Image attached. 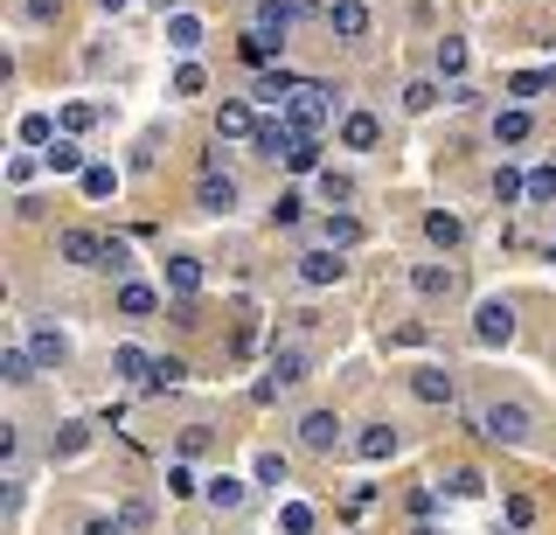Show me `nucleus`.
<instances>
[{"instance_id": "nucleus-1", "label": "nucleus", "mask_w": 556, "mask_h": 535, "mask_svg": "<svg viewBox=\"0 0 556 535\" xmlns=\"http://www.w3.org/2000/svg\"><path fill=\"white\" fill-rule=\"evenodd\" d=\"M334 118H348V84H334V77H306L300 98L286 105V126L306 132V140H327Z\"/></svg>"}, {"instance_id": "nucleus-2", "label": "nucleus", "mask_w": 556, "mask_h": 535, "mask_svg": "<svg viewBox=\"0 0 556 535\" xmlns=\"http://www.w3.org/2000/svg\"><path fill=\"white\" fill-rule=\"evenodd\" d=\"M473 431L486 445H508V453H521V445L535 438V410L521 404V396H486V404L473 410Z\"/></svg>"}, {"instance_id": "nucleus-3", "label": "nucleus", "mask_w": 556, "mask_h": 535, "mask_svg": "<svg viewBox=\"0 0 556 535\" xmlns=\"http://www.w3.org/2000/svg\"><path fill=\"white\" fill-rule=\"evenodd\" d=\"M292 445H300V453H313V459H334L341 445H348V424H341V410H327V404L300 410V418H292Z\"/></svg>"}, {"instance_id": "nucleus-4", "label": "nucleus", "mask_w": 556, "mask_h": 535, "mask_svg": "<svg viewBox=\"0 0 556 535\" xmlns=\"http://www.w3.org/2000/svg\"><path fill=\"white\" fill-rule=\"evenodd\" d=\"M515 334H521V320H515V300L486 292V300L473 306V341H480L486 355H494V348H515Z\"/></svg>"}, {"instance_id": "nucleus-5", "label": "nucleus", "mask_w": 556, "mask_h": 535, "mask_svg": "<svg viewBox=\"0 0 556 535\" xmlns=\"http://www.w3.org/2000/svg\"><path fill=\"white\" fill-rule=\"evenodd\" d=\"M404 285L425 306H445V300H459V265H452V257H417V265L404 271Z\"/></svg>"}, {"instance_id": "nucleus-6", "label": "nucleus", "mask_w": 556, "mask_h": 535, "mask_svg": "<svg viewBox=\"0 0 556 535\" xmlns=\"http://www.w3.org/2000/svg\"><path fill=\"white\" fill-rule=\"evenodd\" d=\"M404 390H410L425 410H452V404H459V375H452L445 361H417V369L404 375Z\"/></svg>"}, {"instance_id": "nucleus-7", "label": "nucleus", "mask_w": 556, "mask_h": 535, "mask_svg": "<svg viewBox=\"0 0 556 535\" xmlns=\"http://www.w3.org/2000/svg\"><path fill=\"white\" fill-rule=\"evenodd\" d=\"M112 314H118V320H132V327H147V320H161V314H167V292L153 285V279H118Z\"/></svg>"}, {"instance_id": "nucleus-8", "label": "nucleus", "mask_w": 556, "mask_h": 535, "mask_svg": "<svg viewBox=\"0 0 556 535\" xmlns=\"http://www.w3.org/2000/svg\"><path fill=\"white\" fill-rule=\"evenodd\" d=\"M237 202H243V188H237L230 167H202L195 175V209L202 216H237Z\"/></svg>"}, {"instance_id": "nucleus-9", "label": "nucleus", "mask_w": 556, "mask_h": 535, "mask_svg": "<svg viewBox=\"0 0 556 535\" xmlns=\"http://www.w3.org/2000/svg\"><path fill=\"white\" fill-rule=\"evenodd\" d=\"M202 508L208 514H243L251 508V473H208L202 480Z\"/></svg>"}, {"instance_id": "nucleus-10", "label": "nucleus", "mask_w": 556, "mask_h": 535, "mask_svg": "<svg viewBox=\"0 0 556 535\" xmlns=\"http://www.w3.org/2000/svg\"><path fill=\"white\" fill-rule=\"evenodd\" d=\"M300 22H306V14H300V0H251V36H271V42H286Z\"/></svg>"}, {"instance_id": "nucleus-11", "label": "nucleus", "mask_w": 556, "mask_h": 535, "mask_svg": "<svg viewBox=\"0 0 556 535\" xmlns=\"http://www.w3.org/2000/svg\"><path fill=\"white\" fill-rule=\"evenodd\" d=\"M300 84H306V77H292L286 63H278V71H257V77H251V105H257V112H286L292 98H300Z\"/></svg>"}, {"instance_id": "nucleus-12", "label": "nucleus", "mask_w": 556, "mask_h": 535, "mask_svg": "<svg viewBox=\"0 0 556 535\" xmlns=\"http://www.w3.org/2000/svg\"><path fill=\"white\" fill-rule=\"evenodd\" d=\"M327 28H334V42H369L376 8L369 0H327Z\"/></svg>"}, {"instance_id": "nucleus-13", "label": "nucleus", "mask_w": 556, "mask_h": 535, "mask_svg": "<svg viewBox=\"0 0 556 535\" xmlns=\"http://www.w3.org/2000/svg\"><path fill=\"white\" fill-rule=\"evenodd\" d=\"M300 285H313V292H327V285H341L348 279V257L341 251H327V244H313V251H300Z\"/></svg>"}, {"instance_id": "nucleus-14", "label": "nucleus", "mask_w": 556, "mask_h": 535, "mask_svg": "<svg viewBox=\"0 0 556 535\" xmlns=\"http://www.w3.org/2000/svg\"><path fill=\"white\" fill-rule=\"evenodd\" d=\"M257 118H265V112L251 105V91H243V98H223V105H216V140H223V147L251 140V132H257Z\"/></svg>"}, {"instance_id": "nucleus-15", "label": "nucleus", "mask_w": 556, "mask_h": 535, "mask_svg": "<svg viewBox=\"0 0 556 535\" xmlns=\"http://www.w3.org/2000/svg\"><path fill=\"white\" fill-rule=\"evenodd\" d=\"M56 257L77 271H104V230H56Z\"/></svg>"}, {"instance_id": "nucleus-16", "label": "nucleus", "mask_w": 556, "mask_h": 535, "mask_svg": "<svg viewBox=\"0 0 556 535\" xmlns=\"http://www.w3.org/2000/svg\"><path fill=\"white\" fill-rule=\"evenodd\" d=\"M404 453V431H396L390 418H369L355 431V459H369V466H382V459H396Z\"/></svg>"}, {"instance_id": "nucleus-17", "label": "nucleus", "mask_w": 556, "mask_h": 535, "mask_svg": "<svg viewBox=\"0 0 556 535\" xmlns=\"http://www.w3.org/2000/svg\"><path fill=\"white\" fill-rule=\"evenodd\" d=\"M292 147H300V132L286 126V112H265V118H257V132H251V153H257V161H286Z\"/></svg>"}, {"instance_id": "nucleus-18", "label": "nucleus", "mask_w": 556, "mask_h": 535, "mask_svg": "<svg viewBox=\"0 0 556 535\" xmlns=\"http://www.w3.org/2000/svg\"><path fill=\"white\" fill-rule=\"evenodd\" d=\"M486 132H494V147H529L535 118H529V105H494L486 112Z\"/></svg>"}, {"instance_id": "nucleus-19", "label": "nucleus", "mask_w": 556, "mask_h": 535, "mask_svg": "<svg viewBox=\"0 0 556 535\" xmlns=\"http://www.w3.org/2000/svg\"><path fill=\"white\" fill-rule=\"evenodd\" d=\"M251 487L257 494H286L292 487V459L278 453V445H257V453H251Z\"/></svg>"}, {"instance_id": "nucleus-20", "label": "nucleus", "mask_w": 556, "mask_h": 535, "mask_svg": "<svg viewBox=\"0 0 556 535\" xmlns=\"http://www.w3.org/2000/svg\"><path fill=\"white\" fill-rule=\"evenodd\" d=\"M265 375H271L278 390H300L306 375H313V361H306V348H292V341L271 334V369H265Z\"/></svg>"}, {"instance_id": "nucleus-21", "label": "nucleus", "mask_w": 556, "mask_h": 535, "mask_svg": "<svg viewBox=\"0 0 556 535\" xmlns=\"http://www.w3.org/2000/svg\"><path fill=\"white\" fill-rule=\"evenodd\" d=\"M362 237H369V230H362L355 209H327V216H320V244H327V251L348 257V251H362Z\"/></svg>"}, {"instance_id": "nucleus-22", "label": "nucleus", "mask_w": 556, "mask_h": 535, "mask_svg": "<svg viewBox=\"0 0 556 535\" xmlns=\"http://www.w3.org/2000/svg\"><path fill=\"white\" fill-rule=\"evenodd\" d=\"M28 355H35V369H63V361H70V334L49 327V320H35L28 327Z\"/></svg>"}, {"instance_id": "nucleus-23", "label": "nucleus", "mask_w": 556, "mask_h": 535, "mask_svg": "<svg viewBox=\"0 0 556 535\" xmlns=\"http://www.w3.org/2000/svg\"><path fill=\"white\" fill-rule=\"evenodd\" d=\"M202 36H208V22H202V14H188V8H174V14H167V49H174L181 63L202 49Z\"/></svg>"}, {"instance_id": "nucleus-24", "label": "nucleus", "mask_w": 556, "mask_h": 535, "mask_svg": "<svg viewBox=\"0 0 556 535\" xmlns=\"http://www.w3.org/2000/svg\"><path fill=\"white\" fill-rule=\"evenodd\" d=\"M334 140H341L348 153H376V147H382V118H376V112H348Z\"/></svg>"}, {"instance_id": "nucleus-25", "label": "nucleus", "mask_w": 556, "mask_h": 535, "mask_svg": "<svg viewBox=\"0 0 556 535\" xmlns=\"http://www.w3.org/2000/svg\"><path fill=\"white\" fill-rule=\"evenodd\" d=\"M425 244L439 251V257H452V251L466 244V222L452 216V209H425Z\"/></svg>"}, {"instance_id": "nucleus-26", "label": "nucleus", "mask_w": 556, "mask_h": 535, "mask_svg": "<svg viewBox=\"0 0 556 535\" xmlns=\"http://www.w3.org/2000/svg\"><path fill=\"white\" fill-rule=\"evenodd\" d=\"M466 36H439V49H431V71H439V84L452 91V84H466Z\"/></svg>"}, {"instance_id": "nucleus-27", "label": "nucleus", "mask_w": 556, "mask_h": 535, "mask_svg": "<svg viewBox=\"0 0 556 535\" xmlns=\"http://www.w3.org/2000/svg\"><path fill=\"white\" fill-rule=\"evenodd\" d=\"M161 285L174 292V300H195V292H202V257L174 251V257H167V271H161Z\"/></svg>"}, {"instance_id": "nucleus-28", "label": "nucleus", "mask_w": 556, "mask_h": 535, "mask_svg": "<svg viewBox=\"0 0 556 535\" xmlns=\"http://www.w3.org/2000/svg\"><path fill=\"white\" fill-rule=\"evenodd\" d=\"M14 140H22L28 153H49L63 140V126H56V112H22V126H14Z\"/></svg>"}, {"instance_id": "nucleus-29", "label": "nucleus", "mask_w": 556, "mask_h": 535, "mask_svg": "<svg viewBox=\"0 0 556 535\" xmlns=\"http://www.w3.org/2000/svg\"><path fill=\"white\" fill-rule=\"evenodd\" d=\"M112 375H118V383H132V390H147V375H153V355L139 348V341H118V348H112Z\"/></svg>"}, {"instance_id": "nucleus-30", "label": "nucleus", "mask_w": 556, "mask_h": 535, "mask_svg": "<svg viewBox=\"0 0 556 535\" xmlns=\"http://www.w3.org/2000/svg\"><path fill=\"white\" fill-rule=\"evenodd\" d=\"M556 91V63H543V71H515L508 77V105H535V98Z\"/></svg>"}, {"instance_id": "nucleus-31", "label": "nucleus", "mask_w": 556, "mask_h": 535, "mask_svg": "<svg viewBox=\"0 0 556 535\" xmlns=\"http://www.w3.org/2000/svg\"><path fill=\"white\" fill-rule=\"evenodd\" d=\"M313 195H320V209H348V202H355V175H348V167H320V175H313Z\"/></svg>"}, {"instance_id": "nucleus-32", "label": "nucleus", "mask_w": 556, "mask_h": 535, "mask_svg": "<svg viewBox=\"0 0 556 535\" xmlns=\"http://www.w3.org/2000/svg\"><path fill=\"white\" fill-rule=\"evenodd\" d=\"M91 438H98L91 424H56V431H49V459H56V466L84 459V453H91Z\"/></svg>"}, {"instance_id": "nucleus-33", "label": "nucleus", "mask_w": 556, "mask_h": 535, "mask_svg": "<svg viewBox=\"0 0 556 535\" xmlns=\"http://www.w3.org/2000/svg\"><path fill=\"white\" fill-rule=\"evenodd\" d=\"M35 355H28V341H14V348H0V383L8 390H35Z\"/></svg>"}, {"instance_id": "nucleus-34", "label": "nucleus", "mask_w": 556, "mask_h": 535, "mask_svg": "<svg viewBox=\"0 0 556 535\" xmlns=\"http://www.w3.org/2000/svg\"><path fill=\"white\" fill-rule=\"evenodd\" d=\"M118 181H126V167H112V161H91V167L77 175L84 202H112V195H118Z\"/></svg>"}, {"instance_id": "nucleus-35", "label": "nucleus", "mask_w": 556, "mask_h": 535, "mask_svg": "<svg viewBox=\"0 0 556 535\" xmlns=\"http://www.w3.org/2000/svg\"><path fill=\"white\" fill-rule=\"evenodd\" d=\"M42 167H49V175L63 181V175H84V167H91V153H84V140H70V132H63V140L42 153Z\"/></svg>"}, {"instance_id": "nucleus-36", "label": "nucleus", "mask_w": 556, "mask_h": 535, "mask_svg": "<svg viewBox=\"0 0 556 535\" xmlns=\"http://www.w3.org/2000/svg\"><path fill=\"white\" fill-rule=\"evenodd\" d=\"M494 209H529V175L521 167H494Z\"/></svg>"}, {"instance_id": "nucleus-37", "label": "nucleus", "mask_w": 556, "mask_h": 535, "mask_svg": "<svg viewBox=\"0 0 556 535\" xmlns=\"http://www.w3.org/2000/svg\"><path fill=\"white\" fill-rule=\"evenodd\" d=\"M439 98H445V84H439V77H410V84H404V112H410V118L439 112Z\"/></svg>"}, {"instance_id": "nucleus-38", "label": "nucleus", "mask_w": 556, "mask_h": 535, "mask_svg": "<svg viewBox=\"0 0 556 535\" xmlns=\"http://www.w3.org/2000/svg\"><path fill=\"white\" fill-rule=\"evenodd\" d=\"M439 494H452V500H480V494H486V473H480V466H452V473L439 480Z\"/></svg>"}, {"instance_id": "nucleus-39", "label": "nucleus", "mask_w": 556, "mask_h": 535, "mask_svg": "<svg viewBox=\"0 0 556 535\" xmlns=\"http://www.w3.org/2000/svg\"><path fill=\"white\" fill-rule=\"evenodd\" d=\"M202 480L208 473H195L188 459H167V500H202Z\"/></svg>"}, {"instance_id": "nucleus-40", "label": "nucleus", "mask_w": 556, "mask_h": 535, "mask_svg": "<svg viewBox=\"0 0 556 535\" xmlns=\"http://www.w3.org/2000/svg\"><path fill=\"white\" fill-rule=\"evenodd\" d=\"M56 126L70 132V140H84V132L98 126V105H91V98H70V105H56Z\"/></svg>"}, {"instance_id": "nucleus-41", "label": "nucleus", "mask_w": 556, "mask_h": 535, "mask_svg": "<svg viewBox=\"0 0 556 535\" xmlns=\"http://www.w3.org/2000/svg\"><path fill=\"white\" fill-rule=\"evenodd\" d=\"M181 383H188V361H181V355H153L147 390H153V396H167V390H181Z\"/></svg>"}, {"instance_id": "nucleus-42", "label": "nucleus", "mask_w": 556, "mask_h": 535, "mask_svg": "<svg viewBox=\"0 0 556 535\" xmlns=\"http://www.w3.org/2000/svg\"><path fill=\"white\" fill-rule=\"evenodd\" d=\"M202 91H208V71H202V63H195V56H188V63H174L167 98H202Z\"/></svg>"}, {"instance_id": "nucleus-43", "label": "nucleus", "mask_w": 556, "mask_h": 535, "mask_svg": "<svg viewBox=\"0 0 556 535\" xmlns=\"http://www.w3.org/2000/svg\"><path fill=\"white\" fill-rule=\"evenodd\" d=\"M313 500H278V535H313Z\"/></svg>"}, {"instance_id": "nucleus-44", "label": "nucleus", "mask_w": 556, "mask_h": 535, "mask_svg": "<svg viewBox=\"0 0 556 535\" xmlns=\"http://www.w3.org/2000/svg\"><path fill=\"white\" fill-rule=\"evenodd\" d=\"M286 167H292V175H320V167H327V140H306V132H300V147L286 153Z\"/></svg>"}, {"instance_id": "nucleus-45", "label": "nucleus", "mask_w": 556, "mask_h": 535, "mask_svg": "<svg viewBox=\"0 0 556 535\" xmlns=\"http://www.w3.org/2000/svg\"><path fill=\"white\" fill-rule=\"evenodd\" d=\"M300 222H306V195H300V188H286V195L271 202V230H300Z\"/></svg>"}, {"instance_id": "nucleus-46", "label": "nucleus", "mask_w": 556, "mask_h": 535, "mask_svg": "<svg viewBox=\"0 0 556 535\" xmlns=\"http://www.w3.org/2000/svg\"><path fill=\"white\" fill-rule=\"evenodd\" d=\"M243 63H257V71H278V56H286V42H271V36H243Z\"/></svg>"}, {"instance_id": "nucleus-47", "label": "nucleus", "mask_w": 556, "mask_h": 535, "mask_svg": "<svg viewBox=\"0 0 556 535\" xmlns=\"http://www.w3.org/2000/svg\"><path fill=\"white\" fill-rule=\"evenodd\" d=\"M0 508H8V522H22V508H28V480H22V466H8V480H0Z\"/></svg>"}, {"instance_id": "nucleus-48", "label": "nucleus", "mask_w": 556, "mask_h": 535, "mask_svg": "<svg viewBox=\"0 0 556 535\" xmlns=\"http://www.w3.org/2000/svg\"><path fill=\"white\" fill-rule=\"evenodd\" d=\"M104 279H132V244L126 237H104Z\"/></svg>"}, {"instance_id": "nucleus-49", "label": "nucleus", "mask_w": 556, "mask_h": 535, "mask_svg": "<svg viewBox=\"0 0 556 535\" xmlns=\"http://www.w3.org/2000/svg\"><path fill=\"white\" fill-rule=\"evenodd\" d=\"M35 175H42V153H14V161H8V181H14V195H22V188H35Z\"/></svg>"}, {"instance_id": "nucleus-50", "label": "nucleus", "mask_w": 556, "mask_h": 535, "mask_svg": "<svg viewBox=\"0 0 556 535\" xmlns=\"http://www.w3.org/2000/svg\"><path fill=\"white\" fill-rule=\"evenodd\" d=\"M501 522H508L515 535H521V528H535V500H529V494H508V500H501Z\"/></svg>"}, {"instance_id": "nucleus-51", "label": "nucleus", "mask_w": 556, "mask_h": 535, "mask_svg": "<svg viewBox=\"0 0 556 535\" xmlns=\"http://www.w3.org/2000/svg\"><path fill=\"white\" fill-rule=\"evenodd\" d=\"M153 161H161V132H139V140H132V153H126V167H132V175H147Z\"/></svg>"}, {"instance_id": "nucleus-52", "label": "nucleus", "mask_w": 556, "mask_h": 535, "mask_svg": "<svg viewBox=\"0 0 556 535\" xmlns=\"http://www.w3.org/2000/svg\"><path fill=\"white\" fill-rule=\"evenodd\" d=\"M22 22L28 28H56L63 22V0H22Z\"/></svg>"}, {"instance_id": "nucleus-53", "label": "nucleus", "mask_w": 556, "mask_h": 535, "mask_svg": "<svg viewBox=\"0 0 556 535\" xmlns=\"http://www.w3.org/2000/svg\"><path fill=\"white\" fill-rule=\"evenodd\" d=\"M49 216V195L42 188H22V195H14V222H42Z\"/></svg>"}, {"instance_id": "nucleus-54", "label": "nucleus", "mask_w": 556, "mask_h": 535, "mask_svg": "<svg viewBox=\"0 0 556 535\" xmlns=\"http://www.w3.org/2000/svg\"><path fill=\"white\" fill-rule=\"evenodd\" d=\"M77 535H132V528H126V514H118V508H112V514L98 508V514H84V528H77Z\"/></svg>"}, {"instance_id": "nucleus-55", "label": "nucleus", "mask_w": 556, "mask_h": 535, "mask_svg": "<svg viewBox=\"0 0 556 535\" xmlns=\"http://www.w3.org/2000/svg\"><path fill=\"white\" fill-rule=\"evenodd\" d=\"M0 459L22 466V418H0Z\"/></svg>"}, {"instance_id": "nucleus-56", "label": "nucleus", "mask_w": 556, "mask_h": 535, "mask_svg": "<svg viewBox=\"0 0 556 535\" xmlns=\"http://www.w3.org/2000/svg\"><path fill=\"white\" fill-rule=\"evenodd\" d=\"M529 202H556V167H529Z\"/></svg>"}, {"instance_id": "nucleus-57", "label": "nucleus", "mask_w": 556, "mask_h": 535, "mask_svg": "<svg viewBox=\"0 0 556 535\" xmlns=\"http://www.w3.org/2000/svg\"><path fill=\"white\" fill-rule=\"evenodd\" d=\"M118 514H126V528H153V500H147V494L118 500Z\"/></svg>"}, {"instance_id": "nucleus-58", "label": "nucleus", "mask_w": 556, "mask_h": 535, "mask_svg": "<svg viewBox=\"0 0 556 535\" xmlns=\"http://www.w3.org/2000/svg\"><path fill=\"white\" fill-rule=\"evenodd\" d=\"M104 63H112V42H104V36H98V42H84V71H91V77H98V71H104Z\"/></svg>"}, {"instance_id": "nucleus-59", "label": "nucleus", "mask_w": 556, "mask_h": 535, "mask_svg": "<svg viewBox=\"0 0 556 535\" xmlns=\"http://www.w3.org/2000/svg\"><path fill=\"white\" fill-rule=\"evenodd\" d=\"M431 508H439V487H417L410 494V514H417V522H431Z\"/></svg>"}, {"instance_id": "nucleus-60", "label": "nucleus", "mask_w": 556, "mask_h": 535, "mask_svg": "<svg viewBox=\"0 0 556 535\" xmlns=\"http://www.w3.org/2000/svg\"><path fill=\"white\" fill-rule=\"evenodd\" d=\"M202 445H208V431H202V424H188V431H181V459H195Z\"/></svg>"}, {"instance_id": "nucleus-61", "label": "nucleus", "mask_w": 556, "mask_h": 535, "mask_svg": "<svg viewBox=\"0 0 556 535\" xmlns=\"http://www.w3.org/2000/svg\"><path fill=\"white\" fill-rule=\"evenodd\" d=\"M543 257H549V265H556V222H549V237H543Z\"/></svg>"}, {"instance_id": "nucleus-62", "label": "nucleus", "mask_w": 556, "mask_h": 535, "mask_svg": "<svg viewBox=\"0 0 556 535\" xmlns=\"http://www.w3.org/2000/svg\"><path fill=\"white\" fill-rule=\"evenodd\" d=\"M98 14H126V0H98Z\"/></svg>"}, {"instance_id": "nucleus-63", "label": "nucleus", "mask_w": 556, "mask_h": 535, "mask_svg": "<svg viewBox=\"0 0 556 535\" xmlns=\"http://www.w3.org/2000/svg\"><path fill=\"white\" fill-rule=\"evenodd\" d=\"M410 535H445V528H431V522H417V528H410Z\"/></svg>"}, {"instance_id": "nucleus-64", "label": "nucleus", "mask_w": 556, "mask_h": 535, "mask_svg": "<svg viewBox=\"0 0 556 535\" xmlns=\"http://www.w3.org/2000/svg\"><path fill=\"white\" fill-rule=\"evenodd\" d=\"M153 8H167V14H174V0H153Z\"/></svg>"}]
</instances>
